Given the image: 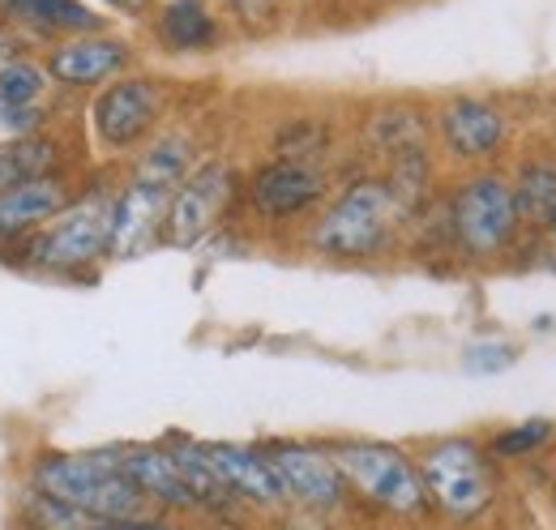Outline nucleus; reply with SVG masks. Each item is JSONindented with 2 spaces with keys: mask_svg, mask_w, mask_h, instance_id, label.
<instances>
[{
  "mask_svg": "<svg viewBox=\"0 0 556 530\" xmlns=\"http://www.w3.org/2000/svg\"><path fill=\"white\" fill-rule=\"evenodd\" d=\"M407 231H412V214L394 198L386 176L364 172V176H351L317 210V218L304 231V249L326 262H381L403 244Z\"/></svg>",
  "mask_w": 556,
  "mask_h": 530,
  "instance_id": "nucleus-1",
  "label": "nucleus"
},
{
  "mask_svg": "<svg viewBox=\"0 0 556 530\" xmlns=\"http://www.w3.org/2000/svg\"><path fill=\"white\" fill-rule=\"evenodd\" d=\"M112 205L116 189L108 180H94L35 236L0 244L4 262L43 274V278H86L99 262H108V240H112Z\"/></svg>",
  "mask_w": 556,
  "mask_h": 530,
  "instance_id": "nucleus-2",
  "label": "nucleus"
},
{
  "mask_svg": "<svg viewBox=\"0 0 556 530\" xmlns=\"http://www.w3.org/2000/svg\"><path fill=\"white\" fill-rule=\"evenodd\" d=\"M30 488L43 492L48 501L65 505V509L94 518V522H129L141 514H154L125 470L121 445L43 454L30 466Z\"/></svg>",
  "mask_w": 556,
  "mask_h": 530,
  "instance_id": "nucleus-3",
  "label": "nucleus"
},
{
  "mask_svg": "<svg viewBox=\"0 0 556 530\" xmlns=\"http://www.w3.org/2000/svg\"><path fill=\"white\" fill-rule=\"evenodd\" d=\"M450 253L467 265H496L522 244V223L514 205L509 172L476 167L454 180V189L441 201Z\"/></svg>",
  "mask_w": 556,
  "mask_h": 530,
  "instance_id": "nucleus-4",
  "label": "nucleus"
},
{
  "mask_svg": "<svg viewBox=\"0 0 556 530\" xmlns=\"http://www.w3.org/2000/svg\"><path fill=\"white\" fill-rule=\"evenodd\" d=\"M339 475L348 483V492L386 514V518H424L432 514L428 505V492H424V479H419L416 454H407L403 445H390V441H334L330 445Z\"/></svg>",
  "mask_w": 556,
  "mask_h": 530,
  "instance_id": "nucleus-5",
  "label": "nucleus"
},
{
  "mask_svg": "<svg viewBox=\"0 0 556 530\" xmlns=\"http://www.w3.org/2000/svg\"><path fill=\"white\" fill-rule=\"evenodd\" d=\"M419 479L432 514L450 522H480L496 505V463L476 437H441L419 450Z\"/></svg>",
  "mask_w": 556,
  "mask_h": 530,
  "instance_id": "nucleus-6",
  "label": "nucleus"
},
{
  "mask_svg": "<svg viewBox=\"0 0 556 530\" xmlns=\"http://www.w3.org/2000/svg\"><path fill=\"white\" fill-rule=\"evenodd\" d=\"M167 86L150 73H125L94 90L90 99V132L108 154H138L163 129Z\"/></svg>",
  "mask_w": 556,
  "mask_h": 530,
  "instance_id": "nucleus-7",
  "label": "nucleus"
},
{
  "mask_svg": "<svg viewBox=\"0 0 556 530\" xmlns=\"http://www.w3.org/2000/svg\"><path fill=\"white\" fill-rule=\"evenodd\" d=\"M330 193H334V180L326 163H300V159H275V154L262 159L240 185L249 214L270 227L313 223Z\"/></svg>",
  "mask_w": 556,
  "mask_h": 530,
  "instance_id": "nucleus-8",
  "label": "nucleus"
},
{
  "mask_svg": "<svg viewBox=\"0 0 556 530\" xmlns=\"http://www.w3.org/2000/svg\"><path fill=\"white\" fill-rule=\"evenodd\" d=\"M432 137L441 154L467 172L496 167V159L514 146V116L488 94H450L432 112Z\"/></svg>",
  "mask_w": 556,
  "mask_h": 530,
  "instance_id": "nucleus-9",
  "label": "nucleus"
},
{
  "mask_svg": "<svg viewBox=\"0 0 556 530\" xmlns=\"http://www.w3.org/2000/svg\"><path fill=\"white\" fill-rule=\"evenodd\" d=\"M240 176L227 159H202L180 189L167 201V223H163V244L167 249H198L214 231H223L231 205L240 198Z\"/></svg>",
  "mask_w": 556,
  "mask_h": 530,
  "instance_id": "nucleus-10",
  "label": "nucleus"
},
{
  "mask_svg": "<svg viewBox=\"0 0 556 530\" xmlns=\"http://www.w3.org/2000/svg\"><path fill=\"white\" fill-rule=\"evenodd\" d=\"M266 454H270V466H275L287 509H300V514H313V518H330V514H339L351 501L330 445L270 441Z\"/></svg>",
  "mask_w": 556,
  "mask_h": 530,
  "instance_id": "nucleus-11",
  "label": "nucleus"
},
{
  "mask_svg": "<svg viewBox=\"0 0 556 530\" xmlns=\"http://www.w3.org/2000/svg\"><path fill=\"white\" fill-rule=\"evenodd\" d=\"M134 65V43L121 35H73L48 48V81H56L61 90H94L108 86L116 77H125Z\"/></svg>",
  "mask_w": 556,
  "mask_h": 530,
  "instance_id": "nucleus-12",
  "label": "nucleus"
},
{
  "mask_svg": "<svg viewBox=\"0 0 556 530\" xmlns=\"http://www.w3.org/2000/svg\"><path fill=\"white\" fill-rule=\"evenodd\" d=\"M167 189L129 180L116 189L112 205V240H108V262H138L150 249L163 244V223H167Z\"/></svg>",
  "mask_w": 556,
  "mask_h": 530,
  "instance_id": "nucleus-13",
  "label": "nucleus"
},
{
  "mask_svg": "<svg viewBox=\"0 0 556 530\" xmlns=\"http://www.w3.org/2000/svg\"><path fill=\"white\" fill-rule=\"evenodd\" d=\"M206 454H210V466L218 470V479L227 483V492L236 496L240 509H257V514H282L287 509L266 445L206 441Z\"/></svg>",
  "mask_w": 556,
  "mask_h": 530,
  "instance_id": "nucleus-14",
  "label": "nucleus"
},
{
  "mask_svg": "<svg viewBox=\"0 0 556 530\" xmlns=\"http://www.w3.org/2000/svg\"><path fill=\"white\" fill-rule=\"evenodd\" d=\"M121 454H125L129 479L138 483V492L154 514H163V518L198 514V501H193L180 466L172 458L167 441H134V445H121Z\"/></svg>",
  "mask_w": 556,
  "mask_h": 530,
  "instance_id": "nucleus-15",
  "label": "nucleus"
},
{
  "mask_svg": "<svg viewBox=\"0 0 556 530\" xmlns=\"http://www.w3.org/2000/svg\"><path fill=\"white\" fill-rule=\"evenodd\" d=\"M77 198L73 180L65 172L52 176H35V180H17L9 189H0V244L26 240L39 227H48L70 201Z\"/></svg>",
  "mask_w": 556,
  "mask_h": 530,
  "instance_id": "nucleus-16",
  "label": "nucleus"
},
{
  "mask_svg": "<svg viewBox=\"0 0 556 530\" xmlns=\"http://www.w3.org/2000/svg\"><path fill=\"white\" fill-rule=\"evenodd\" d=\"M154 39L172 56H206L218 52L227 26L210 0H163L154 9Z\"/></svg>",
  "mask_w": 556,
  "mask_h": 530,
  "instance_id": "nucleus-17",
  "label": "nucleus"
},
{
  "mask_svg": "<svg viewBox=\"0 0 556 530\" xmlns=\"http://www.w3.org/2000/svg\"><path fill=\"white\" fill-rule=\"evenodd\" d=\"M0 17L35 39H73L108 30V17L86 0H0Z\"/></svg>",
  "mask_w": 556,
  "mask_h": 530,
  "instance_id": "nucleus-18",
  "label": "nucleus"
},
{
  "mask_svg": "<svg viewBox=\"0 0 556 530\" xmlns=\"http://www.w3.org/2000/svg\"><path fill=\"white\" fill-rule=\"evenodd\" d=\"M509 185H514V205H518L522 236L527 240L548 236V227L556 218V154L535 150V154L518 159L514 172H509Z\"/></svg>",
  "mask_w": 556,
  "mask_h": 530,
  "instance_id": "nucleus-19",
  "label": "nucleus"
},
{
  "mask_svg": "<svg viewBox=\"0 0 556 530\" xmlns=\"http://www.w3.org/2000/svg\"><path fill=\"white\" fill-rule=\"evenodd\" d=\"M198 137L189 129H159L138 154H134V167H129V180L141 185H154V189H167L176 193L180 180L198 167Z\"/></svg>",
  "mask_w": 556,
  "mask_h": 530,
  "instance_id": "nucleus-20",
  "label": "nucleus"
},
{
  "mask_svg": "<svg viewBox=\"0 0 556 530\" xmlns=\"http://www.w3.org/2000/svg\"><path fill=\"white\" fill-rule=\"evenodd\" d=\"M163 441H167L172 458H176L185 483H189V492H193V501H198V514H206V518H231V514H240L236 496L227 492V483L210 466L206 441H193V437H180V432H172Z\"/></svg>",
  "mask_w": 556,
  "mask_h": 530,
  "instance_id": "nucleus-21",
  "label": "nucleus"
},
{
  "mask_svg": "<svg viewBox=\"0 0 556 530\" xmlns=\"http://www.w3.org/2000/svg\"><path fill=\"white\" fill-rule=\"evenodd\" d=\"M364 141L377 159H394L419 146H432V121L428 112H419L412 103H381L368 121H364Z\"/></svg>",
  "mask_w": 556,
  "mask_h": 530,
  "instance_id": "nucleus-22",
  "label": "nucleus"
},
{
  "mask_svg": "<svg viewBox=\"0 0 556 530\" xmlns=\"http://www.w3.org/2000/svg\"><path fill=\"white\" fill-rule=\"evenodd\" d=\"M61 141L39 132V137H9L0 141V189L17 185V180H35V176H52L61 172Z\"/></svg>",
  "mask_w": 556,
  "mask_h": 530,
  "instance_id": "nucleus-23",
  "label": "nucleus"
},
{
  "mask_svg": "<svg viewBox=\"0 0 556 530\" xmlns=\"http://www.w3.org/2000/svg\"><path fill=\"white\" fill-rule=\"evenodd\" d=\"M556 441V424L553 419H522V424H509L501 432H492L484 445L496 466L509 463H527V458H540L548 445Z\"/></svg>",
  "mask_w": 556,
  "mask_h": 530,
  "instance_id": "nucleus-24",
  "label": "nucleus"
},
{
  "mask_svg": "<svg viewBox=\"0 0 556 530\" xmlns=\"http://www.w3.org/2000/svg\"><path fill=\"white\" fill-rule=\"evenodd\" d=\"M330 154V125L313 116L282 121L275 132V159H300V163H326Z\"/></svg>",
  "mask_w": 556,
  "mask_h": 530,
  "instance_id": "nucleus-25",
  "label": "nucleus"
},
{
  "mask_svg": "<svg viewBox=\"0 0 556 530\" xmlns=\"http://www.w3.org/2000/svg\"><path fill=\"white\" fill-rule=\"evenodd\" d=\"M43 94H48V68L26 61V56H4L0 61V103L39 108Z\"/></svg>",
  "mask_w": 556,
  "mask_h": 530,
  "instance_id": "nucleus-26",
  "label": "nucleus"
},
{
  "mask_svg": "<svg viewBox=\"0 0 556 530\" xmlns=\"http://www.w3.org/2000/svg\"><path fill=\"white\" fill-rule=\"evenodd\" d=\"M514 364H518V346L505 342V338H480V342H471V346L463 351V368H467L471 377H501V373H509Z\"/></svg>",
  "mask_w": 556,
  "mask_h": 530,
  "instance_id": "nucleus-27",
  "label": "nucleus"
},
{
  "mask_svg": "<svg viewBox=\"0 0 556 530\" xmlns=\"http://www.w3.org/2000/svg\"><path fill=\"white\" fill-rule=\"evenodd\" d=\"M0 129L9 137H39L48 129V112L43 108H9V103H0Z\"/></svg>",
  "mask_w": 556,
  "mask_h": 530,
  "instance_id": "nucleus-28",
  "label": "nucleus"
},
{
  "mask_svg": "<svg viewBox=\"0 0 556 530\" xmlns=\"http://www.w3.org/2000/svg\"><path fill=\"white\" fill-rule=\"evenodd\" d=\"M94 530H185V527H176L163 514H141V518H129V522H99Z\"/></svg>",
  "mask_w": 556,
  "mask_h": 530,
  "instance_id": "nucleus-29",
  "label": "nucleus"
},
{
  "mask_svg": "<svg viewBox=\"0 0 556 530\" xmlns=\"http://www.w3.org/2000/svg\"><path fill=\"white\" fill-rule=\"evenodd\" d=\"M103 9H116V13H125V17H154V9H159V0H99Z\"/></svg>",
  "mask_w": 556,
  "mask_h": 530,
  "instance_id": "nucleus-30",
  "label": "nucleus"
},
{
  "mask_svg": "<svg viewBox=\"0 0 556 530\" xmlns=\"http://www.w3.org/2000/svg\"><path fill=\"white\" fill-rule=\"evenodd\" d=\"M548 240H553V249H556V218H553V227H548Z\"/></svg>",
  "mask_w": 556,
  "mask_h": 530,
  "instance_id": "nucleus-31",
  "label": "nucleus"
},
{
  "mask_svg": "<svg viewBox=\"0 0 556 530\" xmlns=\"http://www.w3.org/2000/svg\"><path fill=\"white\" fill-rule=\"evenodd\" d=\"M553 509H556V488H553Z\"/></svg>",
  "mask_w": 556,
  "mask_h": 530,
  "instance_id": "nucleus-32",
  "label": "nucleus"
}]
</instances>
